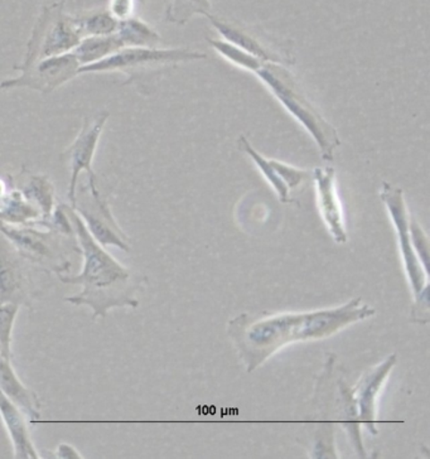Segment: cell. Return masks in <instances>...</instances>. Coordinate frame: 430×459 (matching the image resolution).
<instances>
[{"label": "cell", "instance_id": "obj_1", "mask_svg": "<svg viewBox=\"0 0 430 459\" xmlns=\"http://www.w3.org/2000/svg\"><path fill=\"white\" fill-rule=\"evenodd\" d=\"M374 315L373 307L355 298L343 306L312 312L243 313L228 322V333L246 371L253 372L288 344L323 340Z\"/></svg>", "mask_w": 430, "mask_h": 459}, {"label": "cell", "instance_id": "obj_2", "mask_svg": "<svg viewBox=\"0 0 430 459\" xmlns=\"http://www.w3.org/2000/svg\"><path fill=\"white\" fill-rule=\"evenodd\" d=\"M64 209L73 223L83 259L80 274L57 275L64 284L82 287L79 294L64 298V302L89 307L94 321L107 317L110 309L137 308V293L143 284V278L117 262L109 251L101 247L70 204H64Z\"/></svg>", "mask_w": 430, "mask_h": 459}, {"label": "cell", "instance_id": "obj_3", "mask_svg": "<svg viewBox=\"0 0 430 459\" xmlns=\"http://www.w3.org/2000/svg\"><path fill=\"white\" fill-rule=\"evenodd\" d=\"M254 74L259 77L260 82L271 90L288 113L312 136L320 149L322 158L327 162L333 160L337 148L341 145L339 133L324 119L314 102L309 100L292 73L284 65L262 64Z\"/></svg>", "mask_w": 430, "mask_h": 459}, {"label": "cell", "instance_id": "obj_4", "mask_svg": "<svg viewBox=\"0 0 430 459\" xmlns=\"http://www.w3.org/2000/svg\"><path fill=\"white\" fill-rule=\"evenodd\" d=\"M383 206L388 210L390 219L394 225L399 250H400L405 273L414 294L413 315L411 321L416 324L426 325L429 322V294L428 269L424 268L422 262L414 250L410 235V213L405 203L404 192L400 187L383 183L380 191Z\"/></svg>", "mask_w": 430, "mask_h": 459}, {"label": "cell", "instance_id": "obj_5", "mask_svg": "<svg viewBox=\"0 0 430 459\" xmlns=\"http://www.w3.org/2000/svg\"><path fill=\"white\" fill-rule=\"evenodd\" d=\"M0 234L13 245L27 263L46 273L69 274V240L73 238L70 235L52 225H11L3 221H0Z\"/></svg>", "mask_w": 430, "mask_h": 459}, {"label": "cell", "instance_id": "obj_6", "mask_svg": "<svg viewBox=\"0 0 430 459\" xmlns=\"http://www.w3.org/2000/svg\"><path fill=\"white\" fill-rule=\"evenodd\" d=\"M82 39L75 15L64 12V3L45 5L30 32L26 56L14 70H26L45 58L69 54Z\"/></svg>", "mask_w": 430, "mask_h": 459}, {"label": "cell", "instance_id": "obj_7", "mask_svg": "<svg viewBox=\"0 0 430 459\" xmlns=\"http://www.w3.org/2000/svg\"><path fill=\"white\" fill-rule=\"evenodd\" d=\"M206 57L202 52L188 48H125L96 64L80 67L79 74L122 73L128 74V83L134 74Z\"/></svg>", "mask_w": 430, "mask_h": 459}, {"label": "cell", "instance_id": "obj_8", "mask_svg": "<svg viewBox=\"0 0 430 459\" xmlns=\"http://www.w3.org/2000/svg\"><path fill=\"white\" fill-rule=\"evenodd\" d=\"M73 210L82 217L91 237L105 249L109 247L129 253L128 235L123 231L111 212L110 204L98 187L96 176L88 177V183L77 188Z\"/></svg>", "mask_w": 430, "mask_h": 459}, {"label": "cell", "instance_id": "obj_9", "mask_svg": "<svg viewBox=\"0 0 430 459\" xmlns=\"http://www.w3.org/2000/svg\"><path fill=\"white\" fill-rule=\"evenodd\" d=\"M80 67L82 65L73 52L54 56L20 71V76L14 79L0 82V90L27 88L42 94H51L79 76Z\"/></svg>", "mask_w": 430, "mask_h": 459}, {"label": "cell", "instance_id": "obj_10", "mask_svg": "<svg viewBox=\"0 0 430 459\" xmlns=\"http://www.w3.org/2000/svg\"><path fill=\"white\" fill-rule=\"evenodd\" d=\"M109 117L110 114L108 111H101L94 117H85L75 141L64 149V158L69 163L71 173L69 194H67L70 206L75 204L77 185L82 173L85 172L88 177L96 176L92 169V162Z\"/></svg>", "mask_w": 430, "mask_h": 459}, {"label": "cell", "instance_id": "obj_11", "mask_svg": "<svg viewBox=\"0 0 430 459\" xmlns=\"http://www.w3.org/2000/svg\"><path fill=\"white\" fill-rule=\"evenodd\" d=\"M36 290L26 260L0 234V303L32 307Z\"/></svg>", "mask_w": 430, "mask_h": 459}, {"label": "cell", "instance_id": "obj_12", "mask_svg": "<svg viewBox=\"0 0 430 459\" xmlns=\"http://www.w3.org/2000/svg\"><path fill=\"white\" fill-rule=\"evenodd\" d=\"M312 176L314 179L318 209L331 237L337 244L348 243V235L341 198L337 188L336 170L332 167H317Z\"/></svg>", "mask_w": 430, "mask_h": 459}, {"label": "cell", "instance_id": "obj_13", "mask_svg": "<svg viewBox=\"0 0 430 459\" xmlns=\"http://www.w3.org/2000/svg\"><path fill=\"white\" fill-rule=\"evenodd\" d=\"M396 361H398V356L395 353L388 356L382 364L364 374L357 385L352 389L358 421L361 426L366 427L374 436L377 434V400H379L380 393L388 380L390 372L394 368Z\"/></svg>", "mask_w": 430, "mask_h": 459}, {"label": "cell", "instance_id": "obj_14", "mask_svg": "<svg viewBox=\"0 0 430 459\" xmlns=\"http://www.w3.org/2000/svg\"><path fill=\"white\" fill-rule=\"evenodd\" d=\"M206 17L224 41L236 46V48L253 55L254 57L259 58L260 61L267 62V64H289L290 60L287 54L278 52L273 46L262 41L259 33L254 32L249 27L240 26L239 23H233V22L216 17L211 13L207 14Z\"/></svg>", "mask_w": 430, "mask_h": 459}, {"label": "cell", "instance_id": "obj_15", "mask_svg": "<svg viewBox=\"0 0 430 459\" xmlns=\"http://www.w3.org/2000/svg\"><path fill=\"white\" fill-rule=\"evenodd\" d=\"M0 419L4 424L5 429L13 446L14 458L17 459H39V451L33 445L28 429L26 415L14 403L0 390Z\"/></svg>", "mask_w": 430, "mask_h": 459}, {"label": "cell", "instance_id": "obj_16", "mask_svg": "<svg viewBox=\"0 0 430 459\" xmlns=\"http://www.w3.org/2000/svg\"><path fill=\"white\" fill-rule=\"evenodd\" d=\"M0 390L30 420L41 419V400L35 392L22 383L12 365V359L4 356H0Z\"/></svg>", "mask_w": 430, "mask_h": 459}, {"label": "cell", "instance_id": "obj_17", "mask_svg": "<svg viewBox=\"0 0 430 459\" xmlns=\"http://www.w3.org/2000/svg\"><path fill=\"white\" fill-rule=\"evenodd\" d=\"M18 191L28 203L41 212L42 220L37 225L49 226L55 211V187L48 177L30 172L23 173Z\"/></svg>", "mask_w": 430, "mask_h": 459}, {"label": "cell", "instance_id": "obj_18", "mask_svg": "<svg viewBox=\"0 0 430 459\" xmlns=\"http://www.w3.org/2000/svg\"><path fill=\"white\" fill-rule=\"evenodd\" d=\"M122 48H124L122 42L114 33L109 36L85 37L73 49V54L76 56L77 61L82 67L104 60Z\"/></svg>", "mask_w": 430, "mask_h": 459}, {"label": "cell", "instance_id": "obj_19", "mask_svg": "<svg viewBox=\"0 0 430 459\" xmlns=\"http://www.w3.org/2000/svg\"><path fill=\"white\" fill-rule=\"evenodd\" d=\"M124 48H157L162 41L159 33L147 22L137 17L120 21L116 32Z\"/></svg>", "mask_w": 430, "mask_h": 459}, {"label": "cell", "instance_id": "obj_20", "mask_svg": "<svg viewBox=\"0 0 430 459\" xmlns=\"http://www.w3.org/2000/svg\"><path fill=\"white\" fill-rule=\"evenodd\" d=\"M237 145H239L240 151L244 152L247 157L252 158L255 166L262 170V176L265 179L271 183V187L274 188L275 194L278 195V198L283 204L290 203V189L287 187L286 183L281 181L280 177L275 172L273 166H271V160L260 154L255 148L253 147L252 143L245 135H240L237 139Z\"/></svg>", "mask_w": 430, "mask_h": 459}, {"label": "cell", "instance_id": "obj_21", "mask_svg": "<svg viewBox=\"0 0 430 459\" xmlns=\"http://www.w3.org/2000/svg\"><path fill=\"white\" fill-rule=\"evenodd\" d=\"M75 17L83 39L91 36H109L116 33L119 26V21L111 15L108 8L83 12Z\"/></svg>", "mask_w": 430, "mask_h": 459}, {"label": "cell", "instance_id": "obj_22", "mask_svg": "<svg viewBox=\"0 0 430 459\" xmlns=\"http://www.w3.org/2000/svg\"><path fill=\"white\" fill-rule=\"evenodd\" d=\"M211 13L210 0H172L167 8L166 20L169 23L184 26L196 15Z\"/></svg>", "mask_w": 430, "mask_h": 459}, {"label": "cell", "instance_id": "obj_23", "mask_svg": "<svg viewBox=\"0 0 430 459\" xmlns=\"http://www.w3.org/2000/svg\"><path fill=\"white\" fill-rule=\"evenodd\" d=\"M209 43L226 61L231 62L235 66L243 68V70L250 71L252 74H255L262 66V64H267L224 39H209Z\"/></svg>", "mask_w": 430, "mask_h": 459}, {"label": "cell", "instance_id": "obj_24", "mask_svg": "<svg viewBox=\"0 0 430 459\" xmlns=\"http://www.w3.org/2000/svg\"><path fill=\"white\" fill-rule=\"evenodd\" d=\"M21 306L14 303H0V347L5 358L12 359V340L15 319Z\"/></svg>", "mask_w": 430, "mask_h": 459}, {"label": "cell", "instance_id": "obj_25", "mask_svg": "<svg viewBox=\"0 0 430 459\" xmlns=\"http://www.w3.org/2000/svg\"><path fill=\"white\" fill-rule=\"evenodd\" d=\"M271 166L280 177L281 181L286 183V186L289 189L299 187L303 182L307 181L311 173L308 170L298 169V167L290 166L280 160H271Z\"/></svg>", "mask_w": 430, "mask_h": 459}, {"label": "cell", "instance_id": "obj_26", "mask_svg": "<svg viewBox=\"0 0 430 459\" xmlns=\"http://www.w3.org/2000/svg\"><path fill=\"white\" fill-rule=\"evenodd\" d=\"M410 235L413 241L414 250L422 262L424 268L428 269L429 263V240L422 226L416 219L410 217Z\"/></svg>", "mask_w": 430, "mask_h": 459}, {"label": "cell", "instance_id": "obj_27", "mask_svg": "<svg viewBox=\"0 0 430 459\" xmlns=\"http://www.w3.org/2000/svg\"><path fill=\"white\" fill-rule=\"evenodd\" d=\"M138 0H110L108 11L117 21H125L134 17Z\"/></svg>", "mask_w": 430, "mask_h": 459}, {"label": "cell", "instance_id": "obj_28", "mask_svg": "<svg viewBox=\"0 0 430 459\" xmlns=\"http://www.w3.org/2000/svg\"><path fill=\"white\" fill-rule=\"evenodd\" d=\"M56 457L60 459H82L83 458L82 453L77 451L75 446L69 445V443H60L56 448Z\"/></svg>", "mask_w": 430, "mask_h": 459}, {"label": "cell", "instance_id": "obj_29", "mask_svg": "<svg viewBox=\"0 0 430 459\" xmlns=\"http://www.w3.org/2000/svg\"><path fill=\"white\" fill-rule=\"evenodd\" d=\"M0 356H4V355H3V350H2V347H0ZM4 358H5V356H4Z\"/></svg>", "mask_w": 430, "mask_h": 459}, {"label": "cell", "instance_id": "obj_30", "mask_svg": "<svg viewBox=\"0 0 430 459\" xmlns=\"http://www.w3.org/2000/svg\"><path fill=\"white\" fill-rule=\"evenodd\" d=\"M139 2H143V0H139Z\"/></svg>", "mask_w": 430, "mask_h": 459}]
</instances>
